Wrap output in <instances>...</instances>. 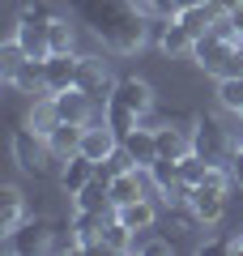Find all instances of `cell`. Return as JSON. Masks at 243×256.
<instances>
[{"mask_svg":"<svg viewBox=\"0 0 243 256\" xmlns=\"http://www.w3.org/2000/svg\"><path fill=\"white\" fill-rule=\"evenodd\" d=\"M68 4L111 52H120V56L141 52L145 22H141V9H136L132 0H68Z\"/></svg>","mask_w":243,"mask_h":256,"instance_id":"1","label":"cell"},{"mask_svg":"<svg viewBox=\"0 0 243 256\" xmlns=\"http://www.w3.org/2000/svg\"><path fill=\"white\" fill-rule=\"evenodd\" d=\"M150 102H154L150 86H145L141 77H124V82H116V90H111L107 107H102V120L124 137V132H132V128L141 124V116L150 111Z\"/></svg>","mask_w":243,"mask_h":256,"instance_id":"2","label":"cell"},{"mask_svg":"<svg viewBox=\"0 0 243 256\" xmlns=\"http://www.w3.org/2000/svg\"><path fill=\"white\" fill-rule=\"evenodd\" d=\"M52 22H56V13L47 9V4H26V9L18 13L13 38L26 47L30 60H47V56H52V38H47V26H52Z\"/></svg>","mask_w":243,"mask_h":256,"instance_id":"3","label":"cell"},{"mask_svg":"<svg viewBox=\"0 0 243 256\" xmlns=\"http://www.w3.org/2000/svg\"><path fill=\"white\" fill-rule=\"evenodd\" d=\"M13 158H18L26 171L38 175L47 166V158H56V154H52V146H47L43 132H34L30 124H18V128H13Z\"/></svg>","mask_w":243,"mask_h":256,"instance_id":"4","label":"cell"},{"mask_svg":"<svg viewBox=\"0 0 243 256\" xmlns=\"http://www.w3.org/2000/svg\"><path fill=\"white\" fill-rule=\"evenodd\" d=\"M4 244H9L13 256H34L43 248H52V222L47 218H26L13 235H4Z\"/></svg>","mask_w":243,"mask_h":256,"instance_id":"5","label":"cell"},{"mask_svg":"<svg viewBox=\"0 0 243 256\" xmlns=\"http://www.w3.org/2000/svg\"><path fill=\"white\" fill-rule=\"evenodd\" d=\"M188 210L196 214V222H205V226H218L226 214V188H218V184H196L188 196Z\"/></svg>","mask_w":243,"mask_h":256,"instance_id":"6","label":"cell"},{"mask_svg":"<svg viewBox=\"0 0 243 256\" xmlns=\"http://www.w3.org/2000/svg\"><path fill=\"white\" fill-rule=\"evenodd\" d=\"M52 107H56V116H60L64 124H90V116H94L98 102L81 90V86H68V90H56L52 94Z\"/></svg>","mask_w":243,"mask_h":256,"instance_id":"7","label":"cell"},{"mask_svg":"<svg viewBox=\"0 0 243 256\" xmlns=\"http://www.w3.org/2000/svg\"><path fill=\"white\" fill-rule=\"evenodd\" d=\"M77 86H81L86 94H90L94 102H102V107H107L111 90H116V82H111V73H107V64H102V60H94V56H81V73H77Z\"/></svg>","mask_w":243,"mask_h":256,"instance_id":"8","label":"cell"},{"mask_svg":"<svg viewBox=\"0 0 243 256\" xmlns=\"http://www.w3.org/2000/svg\"><path fill=\"white\" fill-rule=\"evenodd\" d=\"M116 150H120V132L107 120L102 124H86V132H81V154L90 158V162H107Z\"/></svg>","mask_w":243,"mask_h":256,"instance_id":"9","label":"cell"},{"mask_svg":"<svg viewBox=\"0 0 243 256\" xmlns=\"http://www.w3.org/2000/svg\"><path fill=\"white\" fill-rule=\"evenodd\" d=\"M111 222V214H94V210H77V218H72V230H77L81 248L77 252H107V244H102V226Z\"/></svg>","mask_w":243,"mask_h":256,"instance_id":"10","label":"cell"},{"mask_svg":"<svg viewBox=\"0 0 243 256\" xmlns=\"http://www.w3.org/2000/svg\"><path fill=\"white\" fill-rule=\"evenodd\" d=\"M77 73H81V56H72V52H52V56H47V94L77 86Z\"/></svg>","mask_w":243,"mask_h":256,"instance_id":"11","label":"cell"},{"mask_svg":"<svg viewBox=\"0 0 243 256\" xmlns=\"http://www.w3.org/2000/svg\"><path fill=\"white\" fill-rule=\"evenodd\" d=\"M4 82L18 94H47V60H22Z\"/></svg>","mask_w":243,"mask_h":256,"instance_id":"12","label":"cell"},{"mask_svg":"<svg viewBox=\"0 0 243 256\" xmlns=\"http://www.w3.org/2000/svg\"><path fill=\"white\" fill-rule=\"evenodd\" d=\"M120 141H124V150L132 154V162L150 171V162L158 158V128H145V124H136L132 132H124Z\"/></svg>","mask_w":243,"mask_h":256,"instance_id":"13","label":"cell"},{"mask_svg":"<svg viewBox=\"0 0 243 256\" xmlns=\"http://www.w3.org/2000/svg\"><path fill=\"white\" fill-rule=\"evenodd\" d=\"M22 222H26V196L13 184H4L0 188V235H13Z\"/></svg>","mask_w":243,"mask_h":256,"instance_id":"14","label":"cell"},{"mask_svg":"<svg viewBox=\"0 0 243 256\" xmlns=\"http://www.w3.org/2000/svg\"><path fill=\"white\" fill-rule=\"evenodd\" d=\"M94 171H98V162H90L86 154H72V158H64V171H60V188L68 192V196H77L86 184L94 180Z\"/></svg>","mask_w":243,"mask_h":256,"instance_id":"15","label":"cell"},{"mask_svg":"<svg viewBox=\"0 0 243 256\" xmlns=\"http://www.w3.org/2000/svg\"><path fill=\"white\" fill-rule=\"evenodd\" d=\"M116 218L124 222L128 230H136V235H141V230H150L154 222H158V210H154V201H150V196H141V201L116 205Z\"/></svg>","mask_w":243,"mask_h":256,"instance_id":"16","label":"cell"},{"mask_svg":"<svg viewBox=\"0 0 243 256\" xmlns=\"http://www.w3.org/2000/svg\"><path fill=\"white\" fill-rule=\"evenodd\" d=\"M175 22H180V26L188 30L192 38H200V34H209V30H214L218 9L209 4V0H205V4H188V9H180V13H175Z\"/></svg>","mask_w":243,"mask_h":256,"instance_id":"17","label":"cell"},{"mask_svg":"<svg viewBox=\"0 0 243 256\" xmlns=\"http://www.w3.org/2000/svg\"><path fill=\"white\" fill-rule=\"evenodd\" d=\"M81 132H86V124H56L52 128V137H47V146H52V154L56 158H72V154H81Z\"/></svg>","mask_w":243,"mask_h":256,"instance_id":"18","label":"cell"},{"mask_svg":"<svg viewBox=\"0 0 243 256\" xmlns=\"http://www.w3.org/2000/svg\"><path fill=\"white\" fill-rule=\"evenodd\" d=\"M132 235H136V230H128L116 214H111V222L102 226V244H107V252H136V239Z\"/></svg>","mask_w":243,"mask_h":256,"instance_id":"19","label":"cell"},{"mask_svg":"<svg viewBox=\"0 0 243 256\" xmlns=\"http://www.w3.org/2000/svg\"><path fill=\"white\" fill-rule=\"evenodd\" d=\"M192 43H196V38H192V34H188V30H184L175 18H171V26H166V30L158 34V47H162L166 56H184V52L192 56Z\"/></svg>","mask_w":243,"mask_h":256,"instance_id":"20","label":"cell"},{"mask_svg":"<svg viewBox=\"0 0 243 256\" xmlns=\"http://www.w3.org/2000/svg\"><path fill=\"white\" fill-rule=\"evenodd\" d=\"M192 150V141L180 128H158V158H184Z\"/></svg>","mask_w":243,"mask_h":256,"instance_id":"21","label":"cell"},{"mask_svg":"<svg viewBox=\"0 0 243 256\" xmlns=\"http://www.w3.org/2000/svg\"><path fill=\"white\" fill-rule=\"evenodd\" d=\"M218 102L234 116H243V77H218Z\"/></svg>","mask_w":243,"mask_h":256,"instance_id":"22","label":"cell"},{"mask_svg":"<svg viewBox=\"0 0 243 256\" xmlns=\"http://www.w3.org/2000/svg\"><path fill=\"white\" fill-rule=\"evenodd\" d=\"M30 128H34V132H43V137H52V128L60 124V116H56V107H52V94H47L43 102H34V107H30V120H26Z\"/></svg>","mask_w":243,"mask_h":256,"instance_id":"23","label":"cell"},{"mask_svg":"<svg viewBox=\"0 0 243 256\" xmlns=\"http://www.w3.org/2000/svg\"><path fill=\"white\" fill-rule=\"evenodd\" d=\"M22 60H30V56H26V47H22L18 38H4V43H0V77H9Z\"/></svg>","mask_w":243,"mask_h":256,"instance_id":"24","label":"cell"},{"mask_svg":"<svg viewBox=\"0 0 243 256\" xmlns=\"http://www.w3.org/2000/svg\"><path fill=\"white\" fill-rule=\"evenodd\" d=\"M47 38H52V52H72V26H68V18L56 13V22L47 26Z\"/></svg>","mask_w":243,"mask_h":256,"instance_id":"25","label":"cell"},{"mask_svg":"<svg viewBox=\"0 0 243 256\" xmlns=\"http://www.w3.org/2000/svg\"><path fill=\"white\" fill-rule=\"evenodd\" d=\"M132 4L141 9V18H166V22H171L175 13H180L175 0H132Z\"/></svg>","mask_w":243,"mask_h":256,"instance_id":"26","label":"cell"},{"mask_svg":"<svg viewBox=\"0 0 243 256\" xmlns=\"http://www.w3.org/2000/svg\"><path fill=\"white\" fill-rule=\"evenodd\" d=\"M218 77H243V43H234V52L226 56V64H222Z\"/></svg>","mask_w":243,"mask_h":256,"instance_id":"27","label":"cell"},{"mask_svg":"<svg viewBox=\"0 0 243 256\" xmlns=\"http://www.w3.org/2000/svg\"><path fill=\"white\" fill-rule=\"evenodd\" d=\"M136 252H145V256H162V252H171V239H145V244H136Z\"/></svg>","mask_w":243,"mask_h":256,"instance_id":"28","label":"cell"},{"mask_svg":"<svg viewBox=\"0 0 243 256\" xmlns=\"http://www.w3.org/2000/svg\"><path fill=\"white\" fill-rule=\"evenodd\" d=\"M230 252V239H205L200 244V256H226Z\"/></svg>","mask_w":243,"mask_h":256,"instance_id":"29","label":"cell"},{"mask_svg":"<svg viewBox=\"0 0 243 256\" xmlns=\"http://www.w3.org/2000/svg\"><path fill=\"white\" fill-rule=\"evenodd\" d=\"M230 180L243 188V146H234V150H230Z\"/></svg>","mask_w":243,"mask_h":256,"instance_id":"30","label":"cell"},{"mask_svg":"<svg viewBox=\"0 0 243 256\" xmlns=\"http://www.w3.org/2000/svg\"><path fill=\"white\" fill-rule=\"evenodd\" d=\"M230 30H234V38L243 43V4H234V9H230Z\"/></svg>","mask_w":243,"mask_h":256,"instance_id":"31","label":"cell"},{"mask_svg":"<svg viewBox=\"0 0 243 256\" xmlns=\"http://www.w3.org/2000/svg\"><path fill=\"white\" fill-rule=\"evenodd\" d=\"M209 4H214V9H218V13H230V9H234V4H243V0H209Z\"/></svg>","mask_w":243,"mask_h":256,"instance_id":"32","label":"cell"},{"mask_svg":"<svg viewBox=\"0 0 243 256\" xmlns=\"http://www.w3.org/2000/svg\"><path fill=\"white\" fill-rule=\"evenodd\" d=\"M230 252H243V235H239V239H230Z\"/></svg>","mask_w":243,"mask_h":256,"instance_id":"33","label":"cell"},{"mask_svg":"<svg viewBox=\"0 0 243 256\" xmlns=\"http://www.w3.org/2000/svg\"><path fill=\"white\" fill-rule=\"evenodd\" d=\"M175 4H180V9H188V4H205V0H175Z\"/></svg>","mask_w":243,"mask_h":256,"instance_id":"34","label":"cell"}]
</instances>
